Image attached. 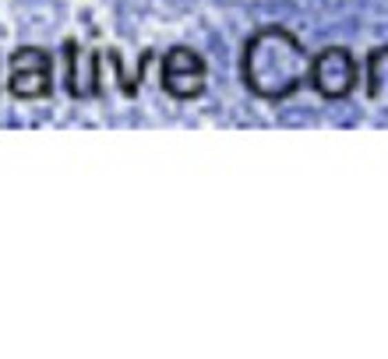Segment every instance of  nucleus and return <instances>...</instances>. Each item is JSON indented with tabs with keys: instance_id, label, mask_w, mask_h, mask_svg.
I'll use <instances>...</instances> for the list:
<instances>
[{
	"instance_id": "f257e3e1",
	"label": "nucleus",
	"mask_w": 388,
	"mask_h": 359,
	"mask_svg": "<svg viewBox=\"0 0 388 359\" xmlns=\"http://www.w3.org/2000/svg\"><path fill=\"white\" fill-rule=\"evenodd\" d=\"M244 71L251 88L265 96H283L286 88H293L300 81L304 71V50L296 46L293 36L279 32V28H268V32L254 36L244 56Z\"/></svg>"
},
{
	"instance_id": "f03ea898",
	"label": "nucleus",
	"mask_w": 388,
	"mask_h": 359,
	"mask_svg": "<svg viewBox=\"0 0 388 359\" xmlns=\"http://www.w3.org/2000/svg\"><path fill=\"white\" fill-rule=\"evenodd\" d=\"M314 81L325 96H343L349 81H353V60L343 53V50H328L321 53L318 60V71H314Z\"/></svg>"
},
{
	"instance_id": "7ed1b4c3",
	"label": "nucleus",
	"mask_w": 388,
	"mask_h": 359,
	"mask_svg": "<svg viewBox=\"0 0 388 359\" xmlns=\"http://www.w3.org/2000/svg\"><path fill=\"white\" fill-rule=\"evenodd\" d=\"M184 78H187L194 88H201L205 67H201V60H198L191 50H173V53L166 56V88H170V92H176V96H187Z\"/></svg>"
}]
</instances>
